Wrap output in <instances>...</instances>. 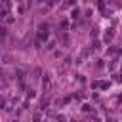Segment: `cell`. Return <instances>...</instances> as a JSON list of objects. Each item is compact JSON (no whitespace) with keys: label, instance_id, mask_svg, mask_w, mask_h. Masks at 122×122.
I'll list each match as a JSON object with an SVG mask.
<instances>
[{"label":"cell","instance_id":"6da1fadb","mask_svg":"<svg viewBox=\"0 0 122 122\" xmlns=\"http://www.w3.org/2000/svg\"><path fill=\"white\" fill-rule=\"evenodd\" d=\"M48 38V25H42L38 30V40H46Z\"/></svg>","mask_w":122,"mask_h":122}]
</instances>
